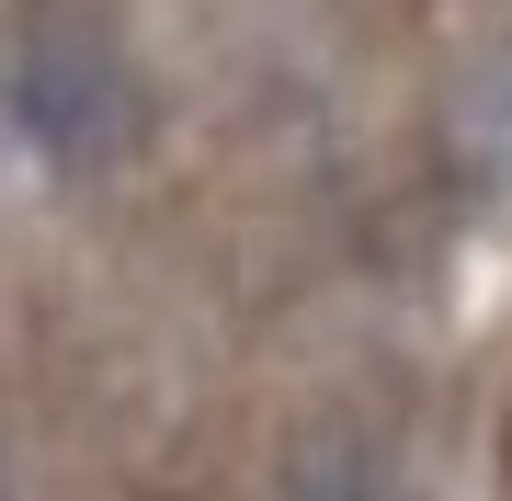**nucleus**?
<instances>
[{"label":"nucleus","instance_id":"obj_1","mask_svg":"<svg viewBox=\"0 0 512 501\" xmlns=\"http://www.w3.org/2000/svg\"><path fill=\"white\" fill-rule=\"evenodd\" d=\"M12 126L57 171H103L148 137V80L103 23H35L12 57Z\"/></svg>","mask_w":512,"mask_h":501}]
</instances>
